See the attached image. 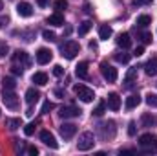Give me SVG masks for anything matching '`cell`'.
Instances as JSON below:
<instances>
[{
    "instance_id": "obj_1",
    "label": "cell",
    "mask_w": 157,
    "mask_h": 156,
    "mask_svg": "<svg viewBox=\"0 0 157 156\" xmlns=\"http://www.w3.org/2000/svg\"><path fill=\"white\" fill-rule=\"evenodd\" d=\"M78 51H80V44H78L77 40H66L60 46V55L64 59H75Z\"/></svg>"
},
{
    "instance_id": "obj_2",
    "label": "cell",
    "mask_w": 157,
    "mask_h": 156,
    "mask_svg": "<svg viewBox=\"0 0 157 156\" xmlns=\"http://www.w3.org/2000/svg\"><path fill=\"white\" fill-rule=\"evenodd\" d=\"M73 92L78 96V99L84 101V103H91L95 99V92L90 86H86V84H75L73 86Z\"/></svg>"
},
{
    "instance_id": "obj_3",
    "label": "cell",
    "mask_w": 157,
    "mask_h": 156,
    "mask_svg": "<svg viewBox=\"0 0 157 156\" xmlns=\"http://www.w3.org/2000/svg\"><path fill=\"white\" fill-rule=\"evenodd\" d=\"M139 145L144 149V153H157V138L154 134H143L139 138Z\"/></svg>"
},
{
    "instance_id": "obj_4",
    "label": "cell",
    "mask_w": 157,
    "mask_h": 156,
    "mask_svg": "<svg viewBox=\"0 0 157 156\" xmlns=\"http://www.w3.org/2000/svg\"><path fill=\"white\" fill-rule=\"evenodd\" d=\"M93 145H95V136H93V132H82V134L78 136V142H77L78 151H90V149H93Z\"/></svg>"
},
{
    "instance_id": "obj_5",
    "label": "cell",
    "mask_w": 157,
    "mask_h": 156,
    "mask_svg": "<svg viewBox=\"0 0 157 156\" xmlns=\"http://www.w3.org/2000/svg\"><path fill=\"white\" fill-rule=\"evenodd\" d=\"M2 101H4V105H6L7 109H11V110H17V109H18V97H17V94H15L13 90H6V88H4V92H2Z\"/></svg>"
},
{
    "instance_id": "obj_6",
    "label": "cell",
    "mask_w": 157,
    "mask_h": 156,
    "mask_svg": "<svg viewBox=\"0 0 157 156\" xmlns=\"http://www.w3.org/2000/svg\"><path fill=\"white\" fill-rule=\"evenodd\" d=\"M115 130H117V129H115V121H112V119H110V121H102V123L99 125V132H101V136H102L104 140H106V138L112 140V138L115 136Z\"/></svg>"
},
{
    "instance_id": "obj_7",
    "label": "cell",
    "mask_w": 157,
    "mask_h": 156,
    "mask_svg": "<svg viewBox=\"0 0 157 156\" xmlns=\"http://www.w3.org/2000/svg\"><path fill=\"white\" fill-rule=\"evenodd\" d=\"M101 74H102V77L106 79L108 83H115V81H117V77H119L117 68L110 66L108 63H101Z\"/></svg>"
},
{
    "instance_id": "obj_8",
    "label": "cell",
    "mask_w": 157,
    "mask_h": 156,
    "mask_svg": "<svg viewBox=\"0 0 157 156\" xmlns=\"http://www.w3.org/2000/svg\"><path fill=\"white\" fill-rule=\"evenodd\" d=\"M59 130H60V136H62L64 140H70V138L75 136V132H77V125H75V123H62Z\"/></svg>"
},
{
    "instance_id": "obj_9",
    "label": "cell",
    "mask_w": 157,
    "mask_h": 156,
    "mask_svg": "<svg viewBox=\"0 0 157 156\" xmlns=\"http://www.w3.org/2000/svg\"><path fill=\"white\" fill-rule=\"evenodd\" d=\"M80 109L78 107H75V105H68V107H62L60 109V117H64V119H68V117H78L80 116Z\"/></svg>"
},
{
    "instance_id": "obj_10",
    "label": "cell",
    "mask_w": 157,
    "mask_h": 156,
    "mask_svg": "<svg viewBox=\"0 0 157 156\" xmlns=\"http://www.w3.org/2000/svg\"><path fill=\"white\" fill-rule=\"evenodd\" d=\"M51 59H53V51L51 50H48V48H39L37 50V63L39 64H48Z\"/></svg>"
},
{
    "instance_id": "obj_11",
    "label": "cell",
    "mask_w": 157,
    "mask_h": 156,
    "mask_svg": "<svg viewBox=\"0 0 157 156\" xmlns=\"http://www.w3.org/2000/svg\"><path fill=\"white\" fill-rule=\"evenodd\" d=\"M17 13H18L20 17L28 18V17L33 15V6H31L29 2H18V4H17Z\"/></svg>"
},
{
    "instance_id": "obj_12",
    "label": "cell",
    "mask_w": 157,
    "mask_h": 156,
    "mask_svg": "<svg viewBox=\"0 0 157 156\" xmlns=\"http://www.w3.org/2000/svg\"><path fill=\"white\" fill-rule=\"evenodd\" d=\"M106 105H108V109H110V110H113V112H117L119 109H121V97H119V94H115V92H112V94H108V99H106Z\"/></svg>"
},
{
    "instance_id": "obj_13",
    "label": "cell",
    "mask_w": 157,
    "mask_h": 156,
    "mask_svg": "<svg viewBox=\"0 0 157 156\" xmlns=\"http://www.w3.org/2000/svg\"><path fill=\"white\" fill-rule=\"evenodd\" d=\"M40 140H42L48 147H51V149H57V147H59V143H57L55 136H53L49 130H42V132H40Z\"/></svg>"
},
{
    "instance_id": "obj_14",
    "label": "cell",
    "mask_w": 157,
    "mask_h": 156,
    "mask_svg": "<svg viewBox=\"0 0 157 156\" xmlns=\"http://www.w3.org/2000/svg\"><path fill=\"white\" fill-rule=\"evenodd\" d=\"M13 63H22V64H29V55L24 51V50H17L13 53Z\"/></svg>"
},
{
    "instance_id": "obj_15",
    "label": "cell",
    "mask_w": 157,
    "mask_h": 156,
    "mask_svg": "<svg viewBox=\"0 0 157 156\" xmlns=\"http://www.w3.org/2000/svg\"><path fill=\"white\" fill-rule=\"evenodd\" d=\"M39 99H40L39 90H37V88H28V92H26V101H28V105H35Z\"/></svg>"
},
{
    "instance_id": "obj_16",
    "label": "cell",
    "mask_w": 157,
    "mask_h": 156,
    "mask_svg": "<svg viewBox=\"0 0 157 156\" xmlns=\"http://www.w3.org/2000/svg\"><path fill=\"white\" fill-rule=\"evenodd\" d=\"M139 103H141V96H139V94H132V96L126 97V109H128V110L139 107Z\"/></svg>"
},
{
    "instance_id": "obj_17",
    "label": "cell",
    "mask_w": 157,
    "mask_h": 156,
    "mask_svg": "<svg viewBox=\"0 0 157 156\" xmlns=\"http://www.w3.org/2000/svg\"><path fill=\"white\" fill-rule=\"evenodd\" d=\"M117 46L119 48H122V50H128L130 46H132V39H130V35L128 33H121L117 37Z\"/></svg>"
},
{
    "instance_id": "obj_18",
    "label": "cell",
    "mask_w": 157,
    "mask_h": 156,
    "mask_svg": "<svg viewBox=\"0 0 157 156\" xmlns=\"http://www.w3.org/2000/svg\"><path fill=\"white\" fill-rule=\"evenodd\" d=\"M112 35H113V30H112V26H108V24H102V26L99 28V39L108 40Z\"/></svg>"
},
{
    "instance_id": "obj_19",
    "label": "cell",
    "mask_w": 157,
    "mask_h": 156,
    "mask_svg": "<svg viewBox=\"0 0 157 156\" xmlns=\"http://www.w3.org/2000/svg\"><path fill=\"white\" fill-rule=\"evenodd\" d=\"M144 70H146V74L148 76H157V57H152L146 64H144Z\"/></svg>"
},
{
    "instance_id": "obj_20",
    "label": "cell",
    "mask_w": 157,
    "mask_h": 156,
    "mask_svg": "<svg viewBox=\"0 0 157 156\" xmlns=\"http://www.w3.org/2000/svg\"><path fill=\"white\" fill-rule=\"evenodd\" d=\"M75 74H77L80 79H88V63H86V61L78 63L77 66H75Z\"/></svg>"
},
{
    "instance_id": "obj_21",
    "label": "cell",
    "mask_w": 157,
    "mask_h": 156,
    "mask_svg": "<svg viewBox=\"0 0 157 156\" xmlns=\"http://www.w3.org/2000/svg\"><path fill=\"white\" fill-rule=\"evenodd\" d=\"M31 81H33L35 84H39V86H44V84H48V74H44V72H35L33 77H31Z\"/></svg>"
},
{
    "instance_id": "obj_22",
    "label": "cell",
    "mask_w": 157,
    "mask_h": 156,
    "mask_svg": "<svg viewBox=\"0 0 157 156\" xmlns=\"http://www.w3.org/2000/svg\"><path fill=\"white\" fill-rule=\"evenodd\" d=\"M48 24H51V26H64V17L60 13H55V15L48 17Z\"/></svg>"
},
{
    "instance_id": "obj_23",
    "label": "cell",
    "mask_w": 157,
    "mask_h": 156,
    "mask_svg": "<svg viewBox=\"0 0 157 156\" xmlns=\"http://www.w3.org/2000/svg\"><path fill=\"white\" fill-rule=\"evenodd\" d=\"M135 79H137V68H130L128 74H126V77H124V84L126 86H132Z\"/></svg>"
},
{
    "instance_id": "obj_24",
    "label": "cell",
    "mask_w": 157,
    "mask_h": 156,
    "mask_svg": "<svg viewBox=\"0 0 157 156\" xmlns=\"http://www.w3.org/2000/svg\"><path fill=\"white\" fill-rule=\"evenodd\" d=\"M6 127H7L9 130H17V129L20 127V119H18V117H7V119H6Z\"/></svg>"
},
{
    "instance_id": "obj_25",
    "label": "cell",
    "mask_w": 157,
    "mask_h": 156,
    "mask_svg": "<svg viewBox=\"0 0 157 156\" xmlns=\"http://www.w3.org/2000/svg\"><path fill=\"white\" fill-rule=\"evenodd\" d=\"M91 28H93V24H91L90 20H84V22L78 26V35H80V37H84V35H86V33H88Z\"/></svg>"
},
{
    "instance_id": "obj_26",
    "label": "cell",
    "mask_w": 157,
    "mask_h": 156,
    "mask_svg": "<svg viewBox=\"0 0 157 156\" xmlns=\"http://www.w3.org/2000/svg\"><path fill=\"white\" fill-rule=\"evenodd\" d=\"M150 24H152L150 15H141V17L137 18V26H139V28H146V26H150Z\"/></svg>"
},
{
    "instance_id": "obj_27",
    "label": "cell",
    "mask_w": 157,
    "mask_h": 156,
    "mask_svg": "<svg viewBox=\"0 0 157 156\" xmlns=\"http://www.w3.org/2000/svg\"><path fill=\"white\" fill-rule=\"evenodd\" d=\"M2 86H4L6 90H15L17 83H15V79H13V77H4V81H2Z\"/></svg>"
},
{
    "instance_id": "obj_28",
    "label": "cell",
    "mask_w": 157,
    "mask_h": 156,
    "mask_svg": "<svg viewBox=\"0 0 157 156\" xmlns=\"http://www.w3.org/2000/svg\"><path fill=\"white\" fill-rule=\"evenodd\" d=\"M141 123H143V127H152V125L155 123V117L150 116V114H143V117H141Z\"/></svg>"
},
{
    "instance_id": "obj_29",
    "label": "cell",
    "mask_w": 157,
    "mask_h": 156,
    "mask_svg": "<svg viewBox=\"0 0 157 156\" xmlns=\"http://www.w3.org/2000/svg\"><path fill=\"white\" fill-rule=\"evenodd\" d=\"M53 7H55L57 13H60L62 9L68 7V0H55V2H53Z\"/></svg>"
},
{
    "instance_id": "obj_30",
    "label": "cell",
    "mask_w": 157,
    "mask_h": 156,
    "mask_svg": "<svg viewBox=\"0 0 157 156\" xmlns=\"http://www.w3.org/2000/svg\"><path fill=\"white\" fill-rule=\"evenodd\" d=\"M115 61H117V63H122V64H126V63L130 61V53L119 51V53H115Z\"/></svg>"
},
{
    "instance_id": "obj_31",
    "label": "cell",
    "mask_w": 157,
    "mask_h": 156,
    "mask_svg": "<svg viewBox=\"0 0 157 156\" xmlns=\"http://www.w3.org/2000/svg\"><path fill=\"white\" fill-rule=\"evenodd\" d=\"M106 107H108V105H106V101H101V103H99V105L95 107L93 114H95V116H102V114L106 112Z\"/></svg>"
},
{
    "instance_id": "obj_32",
    "label": "cell",
    "mask_w": 157,
    "mask_h": 156,
    "mask_svg": "<svg viewBox=\"0 0 157 156\" xmlns=\"http://www.w3.org/2000/svg\"><path fill=\"white\" fill-rule=\"evenodd\" d=\"M146 103H148V107H155L157 109V94H146Z\"/></svg>"
},
{
    "instance_id": "obj_33",
    "label": "cell",
    "mask_w": 157,
    "mask_h": 156,
    "mask_svg": "<svg viewBox=\"0 0 157 156\" xmlns=\"http://www.w3.org/2000/svg\"><path fill=\"white\" fill-rule=\"evenodd\" d=\"M42 37H44V40H48V42H53L55 40V33L49 31V30H44L42 31Z\"/></svg>"
},
{
    "instance_id": "obj_34",
    "label": "cell",
    "mask_w": 157,
    "mask_h": 156,
    "mask_svg": "<svg viewBox=\"0 0 157 156\" xmlns=\"http://www.w3.org/2000/svg\"><path fill=\"white\" fill-rule=\"evenodd\" d=\"M53 76H55V77H62V76H64V68H62L60 64H55V66H53Z\"/></svg>"
},
{
    "instance_id": "obj_35",
    "label": "cell",
    "mask_w": 157,
    "mask_h": 156,
    "mask_svg": "<svg viewBox=\"0 0 157 156\" xmlns=\"http://www.w3.org/2000/svg\"><path fill=\"white\" fill-rule=\"evenodd\" d=\"M24 132H26V136H31V134L35 132V123H28V125L24 127Z\"/></svg>"
},
{
    "instance_id": "obj_36",
    "label": "cell",
    "mask_w": 157,
    "mask_h": 156,
    "mask_svg": "<svg viewBox=\"0 0 157 156\" xmlns=\"http://www.w3.org/2000/svg\"><path fill=\"white\" fill-rule=\"evenodd\" d=\"M7 51H9V46H7L6 42H0V59H2V57H6V55H7Z\"/></svg>"
},
{
    "instance_id": "obj_37",
    "label": "cell",
    "mask_w": 157,
    "mask_h": 156,
    "mask_svg": "<svg viewBox=\"0 0 157 156\" xmlns=\"http://www.w3.org/2000/svg\"><path fill=\"white\" fill-rule=\"evenodd\" d=\"M53 109H55V105H53L51 101H46V103L42 105V112H44V114H46V112H49V110H53Z\"/></svg>"
},
{
    "instance_id": "obj_38",
    "label": "cell",
    "mask_w": 157,
    "mask_h": 156,
    "mask_svg": "<svg viewBox=\"0 0 157 156\" xmlns=\"http://www.w3.org/2000/svg\"><path fill=\"white\" fill-rule=\"evenodd\" d=\"M141 40H143L144 44H150V42H152V33H148V31L141 33Z\"/></svg>"
},
{
    "instance_id": "obj_39",
    "label": "cell",
    "mask_w": 157,
    "mask_h": 156,
    "mask_svg": "<svg viewBox=\"0 0 157 156\" xmlns=\"http://www.w3.org/2000/svg\"><path fill=\"white\" fill-rule=\"evenodd\" d=\"M148 4H152V0H133V6H135V7H139V6H148Z\"/></svg>"
},
{
    "instance_id": "obj_40",
    "label": "cell",
    "mask_w": 157,
    "mask_h": 156,
    "mask_svg": "<svg viewBox=\"0 0 157 156\" xmlns=\"http://www.w3.org/2000/svg\"><path fill=\"white\" fill-rule=\"evenodd\" d=\"M143 53H144V46H137V48H135V51H133V55H135V57H141Z\"/></svg>"
},
{
    "instance_id": "obj_41",
    "label": "cell",
    "mask_w": 157,
    "mask_h": 156,
    "mask_svg": "<svg viewBox=\"0 0 157 156\" xmlns=\"http://www.w3.org/2000/svg\"><path fill=\"white\" fill-rule=\"evenodd\" d=\"M128 134L130 136H135V123L133 121H130V125H128Z\"/></svg>"
},
{
    "instance_id": "obj_42",
    "label": "cell",
    "mask_w": 157,
    "mask_h": 156,
    "mask_svg": "<svg viewBox=\"0 0 157 156\" xmlns=\"http://www.w3.org/2000/svg\"><path fill=\"white\" fill-rule=\"evenodd\" d=\"M11 72H13V74H15V76H22V68H18V66H17V64H15V66H13V68H11Z\"/></svg>"
},
{
    "instance_id": "obj_43",
    "label": "cell",
    "mask_w": 157,
    "mask_h": 156,
    "mask_svg": "<svg viewBox=\"0 0 157 156\" xmlns=\"http://www.w3.org/2000/svg\"><path fill=\"white\" fill-rule=\"evenodd\" d=\"M28 153H29L31 156H37V154H39V149H37V147H29V149H28Z\"/></svg>"
},
{
    "instance_id": "obj_44",
    "label": "cell",
    "mask_w": 157,
    "mask_h": 156,
    "mask_svg": "<svg viewBox=\"0 0 157 156\" xmlns=\"http://www.w3.org/2000/svg\"><path fill=\"white\" fill-rule=\"evenodd\" d=\"M9 22V17H0V28L4 26V24H7Z\"/></svg>"
},
{
    "instance_id": "obj_45",
    "label": "cell",
    "mask_w": 157,
    "mask_h": 156,
    "mask_svg": "<svg viewBox=\"0 0 157 156\" xmlns=\"http://www.w3.org/2000/svg\"><path fill=\"white\" fill-rule=\"evenodd\" d=\"M37 4H39L40 7H46V6L49 4V0H37Z\"/></svg>"
},
{
    "instance_id": "obj_46",
    "label": "cell",
    "mask_w": 157,
    "mask_h": 156,
    "mask_svg": "<svg viewBox=\"0 0 157 156\" xmlns=\"http://www.w3.org/2000/svg\"><path fill=\"white\" fill-rule=\"evenodd\" d=\"M55 96H57V97H64V90L57 88V90H55Z\"/></svg>"
},
{
    "instance_id": "obj_47",
    "label": "cell",
    "mask_w": 157,
    "mask_h": 156,
    "mask_svg": "<svg viewBox=\"0 0 157 156\" xmlns=\"http://www.w3.org/2000/svg\"><path fill=\"white\" fill-rule=\"evenodd\" d=\"M90 48H91V50H97V42H95V40H91V42H90Z\"/></svg>"
},
{
    "instance_id": "obj_48",
    "label": "cell",
    "mask_w": 157,
    "mask_h": 156,
    "mask_svg": "<svg viewBox=\"0 0 157 156\" xmlns=\"http://www.w3.org/2000/svg\"><path fill=\"white\" fill-rule=\"evenodd\" d=\"M2 9H4V2L0 0V11H2Z\"/></svg>"
}]
</instances>
